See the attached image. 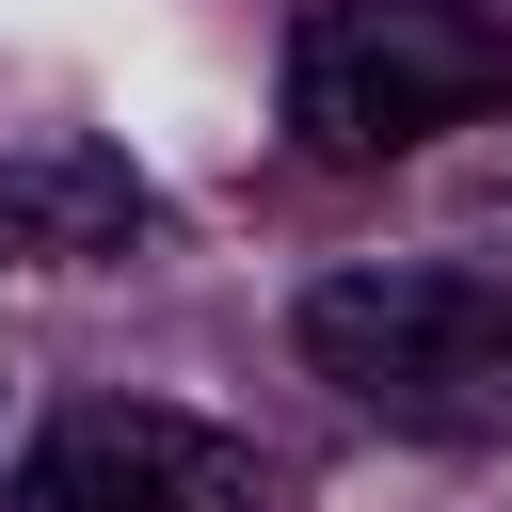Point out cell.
<instances>
[{
  "label": "cell",
  "instance_id": "6da1fadb",
  "mask_svg": "<svg viewBox=\"0 0 512 512\" xmlns=\"http://www.w3.org/2000/svg\"><path fill=\"white\" fill-rule=\"evenodd\" d=\"M304 368L384 432H512V288L448 272V256L320 272L304 288Z\"/></svg>",
  "mask_w": 512,
  "mask_h": 512
},
{
  "label": "cell",
  "instance_id": "7a4b0ae2",
  "mask_svg": "<svg viewBox=\"0 0 512 512\" xmlns=\"http://www.w3.org/2000/svg\"><path fill=\"white\" fill-rule=\"evenodd\" d=\"M512 96V32L480 0H336L288 48V128L320 160H416L432 128H480Z\"/></svg>",
  "mask_w": 512,
  "mask_h": 512
},
{
  "label": "cell",
  "instance_id": "3957f363",
  "mask_svg": "<svg viewBox=\"0 0 512 512\" xmlns=\"http://www.w3.org/2000/svg\"><path fill=\"white\" fill-rule=\"evenodd\" d=\"M0 512H256V448L176 400H80L32 432Z\"/></svg>",
  "mask_w": 512,
  "mask_h": 512
},
{
  "label": "cell",
  "instance_id": "277c9868",
  "mask_svg": "<svg viewBox=\"0 0 512 512\" xmlns=\"http://www.w3.org/2000/svg\"><path fill=\"white\" fill-rule=\"evenodd\" d=\"M160 208H144V176L112 160V144H32V160H0V240L16 256H128Z\"/></svg>",
  "mask_w": 512,
  "mask_h": 512
}]
</instances>
